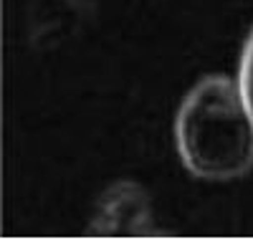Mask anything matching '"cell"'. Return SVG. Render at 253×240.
<instances>
[{"label":"cell","instance_id":"1","mask_svg":"<svg viewBox=\"0 0 253 240\" xmlns=\"http://www.w3.org/2000/svg\"><path fill=\"white\" fill-rule=\"evenodd\" d=\"M175 144L190 174L210 182L238 180L253 169V119L241 86L225 74L200 79L175 117Z\"/></svg>","mask_w":253,"mask_h":240},{"label":"cell","instance_id":"2","mask_svg":"<svg viewBox=\"0 0 253 240\" xmlns=\"http://www.w3.org/2000/svg\"><path fill=\"white\" fill-rule=\"evenodd\" d=\"M238 86H241V94H243V101L248 106V114L253 119V31L243 46V53H241V69H238Z\"/></svg>","mask_w":253,"mask_h":240}]
</instances>
